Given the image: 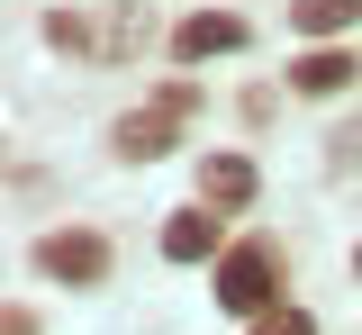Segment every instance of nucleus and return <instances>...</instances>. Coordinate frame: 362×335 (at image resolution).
<instances>
[{
	"label": "nucleus",
	"mask_w": 362,
	"mask_h": 335,
	"mask_svg": "<svg viewBox=\"0 0 362 335\" xmlns=\"http://www.w3.org/2000/svg\"><path fill=\"white\" fill-rule=\"evenodd\" d=\"M272 290H281V254H272V245H235V254H218V308H235V317H272Z\"/></svg>",
	"instance_id": "obj_1"
},
{
	"label": "nucleus",
	"mask_w": 362,
	"mask_h": 335,
	"mask_svg": "<svg viewBox=\"0 0 362 335\" xmlns=\"http://www.w3.org/2000/svg\"><path fill=\"white\" fill-rule=\"evenodd\" d=\"M37 272H45V281H73V290H100V281H109V236L54 227V236H37Z\"/></svg>",
	"instance_id": "obj_2"
},
{
	"label": "nucleus",
	"mask_w": 362,
	"mask_h": 335,
	"mask_svg": "<svg viewBox=\"0 0 362 335\" xmlns=\"http://www.w3.org/2000/svg\"><path fill=\"white\" fill-rule=\"evenodd\" d=\"M235 46H245V18H235V9H199V18L173 28V54H181V64H209V54H235Z\"/></svg>",
	"instance_id": "obj_3"
},
{
	"label": "nucleus",
	"mask_w": 362,
	"mask_h": 335,
	"mask_svg": "<svg viewBox=\"0 0 362 335\" xmlns=\"http://www.w3.org/2000/svg\"><path fill=\"white\" fill-rule=\"evenodd\" d=\"M173 109H127V118H118V127H109V145H118V154H127V163H154V154H173Z\"/></svg>",
	"instance_id": "obj_4"
},
{
	"label": "nucleus",
	"mask_w": 362,
	"mask_h": 335,
	"mask_svg": "<svg viewBox=\"0 0 362 335\" xmlns=\"http://www.w3.org/2000/svg\"><path fill=\"white\" fill-rule=\"evenodd\" d=\"M254 199V163L245 154H209L199 163V208H245Z\"/></svg>",
	"instance_id": "obj_5"
},
{
	"label": "nucleus",
	"mask_w": 362,
	"mask_h": 335,
	"mask_svg": "<svg viewBox=\"0 0 362 335\" xmlns=\"http://www.w3.org/2000/svg\"><path fill=\"white\" fill-rule=\"evenodd\" d=\"M354 73H362L354 54H335V46H308V54H299V64H290V91H308V100H326V91H344Z\"/></svg>",
	"instance_id": "obj_6"
},
{
	"label": "nucleus",
	"mask_w": 362,
	"mask_h": 335,
	"mask_svg": "<svg viewBox=\"0 0 362 335\" xmlns=\"http://www.w3.org/2000/svg\"><path fill=\"white\" fill-rule=\"evenodd\" d=\"M163 254L173 263H209L218 254V208H181L173 227H163Z\"/></svg>",
	"instance_id": "obj_7"
},
{
	"label": "nucleus",
	"mask_w": 362,
	"mask_h": 335,
	"mask_svg": "<svg viewBox=\"0 0 362 335\" xmlns=\"http://www.w3.org/2000/svg\"><path fill=\"white\" fill-rule=\"evenodd\" d=\"M354 18H362V0H290V28L299 37H344Z\"/></svg>",
	"instance_id": "obj_8"
},
{
	"label": "nucleus",
	"mask_w": 362,
	"mask_h": 335,
	"mask_svg": "<svg viewBox=\"0 0 362 335\" xmlns=\"http://www.w3.org/2000/svg\"><path fill=\"white\" fill-rule=\"evenodd\" d=\"M145 37H154V18H145V9H118V18L100 28V54H145Z\"/></svg>",
	"instance_id": "obj_9"
},
{
	"label": "nucleus",
	"mask_w": 362,
	"mask_h": 335,
	"mask_svg": "<svg viewBox=\"0 0 362 335\" xmlns=\"http://www.w3.org/2000/svg\"><path fill=\"white\" fill-rule=\"evenodd\" d=\"M254 335H317L308 308H272V317H254Z\"/></svg>",
	"instance_id": "obj_10"
},
{
	"label": "nucleus",
	"mask_w": 362,
	"mask_h": 335,
	"mask_svg": "<svg viewBox=\"0 0 362 335\" xmlns=\"http://www.w3.org/2000/svg\"><path fill=\"white\" fill-rule=\"evenodd\" d=\"M0 335H37V317H28V308H9V317H0Z\"/></svg>",
	"instance_id": "obj_11"
},
{
	"label": "nucleus",
	"mask_w": 362,
	"mask_h": 335,
	"mask_svg": "<svg viewBox=\"0 0 362 335\" xmlns=\"http://www.w3.org/2000/svg\"><path fill=\"white\" fill-rule=\"evenodd\" d=\"M354 272H362V254H354Z\"/></svg>",
	"instance_id": "obj_12"
}]
</instances>
